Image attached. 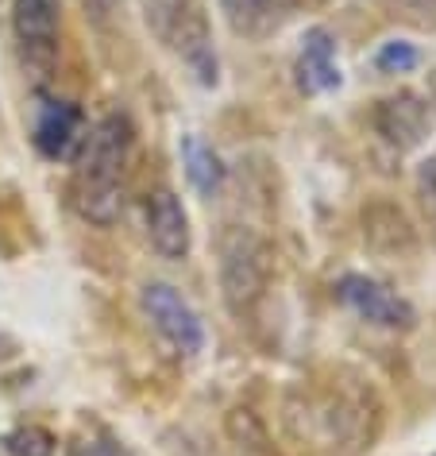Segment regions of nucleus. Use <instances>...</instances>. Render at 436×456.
Listing matches in <instances>:
<instances>
[{"label":"nucleus","mask_w":436,"mask_h":456,"mask_svg":"<svg viewBox=\"0 0 436 456\" xmlns=\"http://www.w3.org/2000/svg\"><path fill=\"white\" fill-rule=\"evenodd\" d=\"M132 155V124L112 112L85 135L74 167V205L85 221L112 224L124 201V170Z\"/></svg>","instance_id":"1"},{"label":"nucleus","mask_w":436,"mask_h":456,"mask_svg":"<svg viewBox=\"0 0 436 456\" xmlns=\"http://www.w3.org/2000/svg\"><path fill=\"white\" fill-rule=\"evenodd\" d=\"M143 12L158 43H166L201 86H216L221 62H216L209 20H205L198 0H143Z\"/></svg>","instance_id":"2"},{"label":"nucleus","mask_w":436,"mask_h":456,"mask_svg":"<svg viewBox=\"0 0 436 456\" xmlns=\"http://www.w3.org/2000/svg\"><path fill=\"white\" fill-rule=\"evenodd\" d=\"M270 282V256L267 244L259 236H251L247 228H232L221 240V290L224 302L236 317H244Z\"/></svg>","instance_id":"3"},{"label":"nucleus","mask_w":436,"mask_h":456,"mask_svg":"<svg viewBox=\"0 0 436 456\" xmlns=\"http://www.w3.org/2000/svg\"><path fill=\"white\" fill-rule=\"evenodd\" d=\"M12 31L24 51V62L36 74H47L59 59L62 4L59 0H12Z\"/></svg>","instance_id":"4"},{"label":"nucleus","mask_w":436,"mask_h":456,"mask_svg":"<svg viewBox=\"0 0 436 456\" xmlns=\"http://www.w3.org/2000/svg\"><path fill=\"white\" fill-rule=\"evenodd\" d=\"M143 305H147V314H151L155 329L182 352V356H198V352L205 348L201 317L193 314V305L182 298L174 287H166V282H151V287H143Z\"/></svg>","instance_id":"5"},{"label":"nucleus","mask_w":436,"mask_h":456,"mask_svg":"<svg viewBox=\"0 0 436 456\" xmlns=\"http://www.w3.org/2000/svg\"><path fill=\"white\" fill-rule=\"evenodd\" d=\"M340 298L351 305L359 317L375 325H386V329H406L413 322V310L409 302H401L394 290H386L383 282L367 279V275H348L340 282Z\"/></svg>","instance_id":"6"},{"label":"nucleus","mask_w":436,"mask_h":456,"mask_svg":"<svg viewBox=\"0 0 436 456\" xmlns=\"http://www.w3.org/2000/svg\"><path fill=\"white\" fill-rule=\"evenodd\" d=\"M147 240L163 259L190 256V216L170 190H155L147 201Z\"/></svg>","instance_id":"7"},{"label":"nucleus","mask_w":436,"mask_h":456,"mask_svg":"<svg viewBox=\"0 0 436 456\" xmlns=\"http://www.w3.org/2000/svg\"><path fill=\"white\" fill-rule=\"evenodd\" d=\"M221 12L228 28L244 39H270L290 24L297 12V0H221Z\"/></svg>","instance_id":"8"},{"label":"nucleus","mask_w":436,"mask_h":456,"mask_svg":"<svg viewBox=\"0 0 436 456\" xmlns=\"http://www.w3.org/2000/svg\"><path fill=\"white\" fill-rule=\"evenodd\" d=\"M297 82L305 94H328L340 86V62H336V43L325 28H313L305 36V47L297 54Z\"/></svg>","instance_id":"9"},{"label":"nucleus","mask_w":436,"mask_h":456,"mask_svg":"<svg viewBox=\"0 0 436 456\" xmlns=\"http://www.w3.org/2000/svg\"><path fill=\"white\" fill-rule=\"evenodd\" d=\"M82 132V109L70 101H43L36 117V147L47 159H66Z\"/></svg>","instance_id":"10"},{"label":"nucleus","mask_w":436,"mask_h":456,"mask_svg":"<svg viewBox=\"0 0 436 456\" xmlns=\"http://www.w3.org/2000/svg\"><path fill=\"white\" fill-rule=\"evenodd\" d=\"M182 163H186V178L193 182V190L205 193V198H213L216 190L224 186V167L216 151L198 135H182Z\"/></svg>","instance_id":"11"},{"label":"nucleus","mask_w":436,"mask_h":456,"mask_svg":"<svg viewBox=\"0 0 436 456\" xmlns=\"http://www.w3.org/2000/svg\"><path fill=\"white\" fill-rule=\"evenodd\" d=\"M4 449H8V456H54V437L39 426H28V429L8 433Z\"/></svg>","instance_id":"12"},{"label":"nucleus","mask_w":436,"mask_h":456,"mask_svg":"<svg viewBox=\"0 0 436 456\" xmlns=\"http://www.w3.org/2000/svg\"><path fill=\"white\" fill-rule=\"evenodd\" d=\"M378 66L383 70H413L417 66V51L409 43H386V51L378 54Z\"/></svg>","instance_id":"13"},{"label":"nucleus","mask_w":436,"mask_h":456,"mask_svg":"<svg viewBox=\"0 0 436 456\" xmlns=\"http://www.w3.org/2000/svg\"><path fill=\"white\" fill-rule=\"evenodd\" d=\"M398 12L421 28H436V0H394Z\"/></svg>","instance_id":"14"},{"label":"nucleus","mask_w":436,"mask_h":456,"mask_svg":"<svg viewBox=\"0 0 436 456\" xmlns=\"http://www.w3.org/2000/svg\"><path fill=\"white\" fill-rule=\"evenodd\" d=\"M82 4H85V16L93 20V24H109V20L120 12V0H82Z\"/></svg>","instance_id":"15"}]
</instances>
